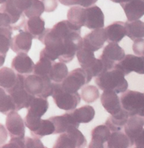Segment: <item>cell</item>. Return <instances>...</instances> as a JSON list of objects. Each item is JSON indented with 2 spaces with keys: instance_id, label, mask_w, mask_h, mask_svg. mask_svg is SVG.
<instances>
[{
  "instance_id": "obj_1",
  "label": "cell",
  "mask_w": 144,
  "mask_h": 148,
  "mask_svg": "<svg viewBox=\"0 0 144 148\" xmlns=\"http://www.w3.org/2000/svg\"><path fill=\"white\" fill-rule=\"evenodd\" d=\"M125 75L119 69H113L101 73L96 77L95 83L102 90L113 91L117 94L124 92L128 89V83Z\"/></svg>"
},
{
  "instance_id": "obj_2",
  "label": "cell",
  "mask_w": 144,
  "mask_h": 148,
  "mask_svg": "<svg viewBox=\"0 0 144 148\" xmlns=\"http://www.w3.org/2000/svg\"><path fill=\"white\" fill-rule=\"evenodd\" d=\"M25 87L27 91L35 97L47 98L53 92V84L48 76H25Z\"/></svg>"
},
{
  "instance_id": "obj_3",
  "label": "cell",
  "mask_w": 144,
  "mask_h": 148,
  "mask_svg": "<svg viewBox=\"0 0 144 148\" xmlns=\"http://www.w3.org/2000/svg\"><path fill=\"white\" fill-rule=\"evenodd\" d=\"M52 84L53 92L52 96L56 106L60 109L65 111H72L74 109L81 101L79 93L65 91L60 83H52Z\"/></svg>"
},
{
  "instance_id": "obj_4",
  "label": "cell",
  "mask_w": 144,
  "mask_h": 148,
  "mask_svg": "<svg viewBox=\"0 0 144 148\" xmlns=\"http://www.w3.org/2000/svg\"><path fill=\"white\" fill-rule=\"evenodd\" d=\"M121 102L129 116L135 115L144 116V93L128 90L121 96Z\"/></svg>"
},
{
  "instance_id": "obj_5",
  "label": "cell",
  "mask_w": 144,
  "mask_h": 148,
  "mask_svg": "<svg viewBox=\"0 0 144 148\" xmlns=\"http://www.w3.org/2000/svg\"><path fill=\"white\" fill-rule=\"evenodd\" d=\"M76 57L80 66L92 78L97 77L102 71V62L100 59L95 58L93 51L83 46L76 52Z\"/></svg>"
},
{
  "instance_id": "obj_6",
  "label": "cell",
  "mask_w": 144,
  "mask_h": 148,
  "mask_svg": "<svg viewBox=\"0 0 144 148\" xmlns=\"http://www.w3.org/2000/svg\"><path fill=\"white\" fill-rule=\"evenodd\" d=\"M86 145L87 140L83 133L77 128L73 127L60 135L53 148H84Z\"/></svg>"
},
{
  "instance_id": "obj_7",
  "label": "cell",
  "mask_w": 144,
  "mask_h": 148,
  "mask_svg": "<svg viewBox=\"0 0 144 148\" xmlns=\"http://www.w3.org/2000/svg\"><path fill=\"white\" fill-rule=\"evenodd\" d=\"M25 75L18 73V80L14 87L6 91L12 98L16 106V111L28 108L32 99L35 97L29 94L25 87Z\"/></svg>"
},
{
  "instance_id": "obj_8",
  "label": "cell",
  "mask_w": 144,
  "mask_h": 148,
  "mask_svg": "<svg viewBox=\"0 0 144 148\" xmlns=\"http://www.w3.org/2000/svg\"><path fill=\"white\" fill-rule=\"evenodd\" d=\"M92 79L84 69L78 68L71 71L61 84L65 91L76 92L83 85L89 83Z\"/></svg>"
},
{
  "instance_id": "obj_9",
  "label": "cell",
  "mask_w": 144,
  "mask_h": 148,
  "mask_svg": "<svg viewBox=\"0 0 144 148\" xmlns=\"http://www.w3.org/2000/svg\"><path fill=\"white\" fill-rule=\"evenodd\" d=\"M125 53L118 43L111 42L104 48L99 58L103 62L105 71L112 69L115 64L121 61L125 57Z\"/></svg>"
},
{
  "instance_id": "obj_10",
  "label": "cell",
  "mask_w": 144,
  "mask_h": 148,
  "mask_svg": "<svg viewBox=\"0 0 144 148\" xmlns=\"http://www.w3.org/2000/svg\"><path fill=\"white\" fill-rule=\"evenodd\" d=\"M114 67L122 72L125 76L132 71L144 74V56L127 55L121 61L116 63Z\"/></svg>"
},
{
  "instance_id": "obj_11",
  "label": "cell",
  "mask_w": 144,
  "mask_h": 148,
  "mask_svg": "<svg viewBox=\"0 0 144 148\" xmlns=\"http://www.w3.org/2000/svg\"><path fill=\"white\" fill-rule=\"evenodd\" d=\"M6 126L11 138H25V126L23 120L15 111H12L7 114Z\"/></svg>"
},
{
  "instance_id": "obj_12",
  "label": "cell",
  "mask_w": 144,
  "mask_h": 148,
  "mask_svg": "<svg viewBox=\"0 0 144 148\" xmlns=\"http://www.w3.org/2000/svg\"><path fill=\"white\" fill-rule=\"evenodd\" d=\"M107 41L105 29H95L83 38V47L94 52L101 49Z\"/></svg>"
},
{
  "instance_id": "obj_13",
  "label": "cell",
  "mask_w": 144,
  "mask_h": 148,
  "mask_svg": "<svg viewBox=\"0 0 144 148\" xmlns=\"http://www.w3.org/2000/svg\"><path fill=\"white\" fill-rule=\"evenodd\" d=\"M104 26V14L99 6L94 5L85 9L84 26L95 30Z\"/></svg>"
},
{
  "instance_id": "obj_14",
  "label": "cell",
  "mask_w": 144,
  "mask_h": 148,
  "mask_svg": "<svg viewBox=\"0 0 144 148\" xmlns=\"http://www.w3.org/2000/svg\"><path fill=\"white\" fill-rule=\"evenodd\" d=\"M19 33L12 38L11 49L17 54L28 53L31 48L33 37L27 31L19 30Z\"/></svg>"
},
{
  "instance_id": "obj_15",
  "label": "cell",
  "mask_w": 144,
  "mask_h": 148,
  "mask_svg": "<svg viewBox=\"0 0 144 148\" xmlns=\"http://www.w3.org/2000/svg\"><path fill=\"white\" fill-rule=\"evenodd\" d=\"M101 101L103 107L111 115L117 114L122 110L119 97L113 91H104L101 97Z\"/></svg>"
},
{
  "instance_id": "obj_16",
  "label": "cell",
  "mask_w": 144,
  "mask_h": 148,
  "mask_svg": "<svg viewBox=\"0 0 144 148\" xmlns=\"http://www.w3.org/2000/svg\"><path fill=\"white\" fill-rule=\"evenodd\" d=\"M111 134L110 130L106 125H100L96 127L92 131V139L88 147H107Z\"/></svg>"
},
{
  "instance_id": "obj_17",
  "label": "cell",
  "mask_w": 144,
  "mask_h": 148,
  "mask_svg": "<svg viewBox=\"0 0 144 148\" xmlns=\"http://www.w3.org/2000/svg\"><path fill=\"white\" fill-rule=\"evenodd\" d=\"M144 116L135 115L129 116L124 126L125 133L129 138L132 147L134 144V140L143 129Z\"/></svg>"
},
{
  "instance_id": "obj_18",
  "label": "cell",
  "mask_w": 144,
  "mask_h": 148,
  "mask_svg": "<svg viewBox=\"0 0 144 148\" xmlns=\"http://www.w3.org/2000/svg\"><path fill=\"white\" fill-rule=\"evenodd\" d=\"M50 120L55 126V131L54 134L64 133L70 128L74 127L78 128L80 123L76 122L70 112L65 113L62 115L52 116Z\"/></svg>"
},
{
  "instance_id": "obj_19",
  "label": "cell",
  "mask_w": 144,
  "mask_h": 148,
  "mask_svg": "<svg viewBox=\"0 0 144 148\" xmlns=\"http://www.w3.org/2000/svg\"><path fill=\"white\" fill-rule=\"evenodd\" d=\"M34 66L32 59L25 53L17 54L12 62V69L21 74H30L33 72Z\"/></svg>"
},
{
  "instance_id": "obj_20",
  "label": "cell",
  "mask_w": 144,
  "mask_h": 148,
  "mask_svg": "<svg viewBox=\"0 0 144 148\" xmlns=\"http://www.w3.org/2000/svg\"><path fill=\"white\" fill-rule=\"evenodd\" d=\"M120 5L129 22L139 20L144 15V0H132Z\"/></svg>"
},
{
  "instance_id": "obj_21",
  "label": "cell",
  "mask_w": 144,
  "mask_h": 148,
  "mask_svg": "<svg viewBox=\"0 0 144 148\" xmlns=\"http://www.w3.org/2000/svg\"><path fill=\"white\" fill-rule=\"evenodd\" d=\"M107 42L119 43L126 36V29L124 22L117 21L105 28Z\"/></svg>"
},
{
  "instance_id": "obj_22",
  "label": "cell",
  "mask_w": 144,
  "mask_h": 148,
  "mask_svg": "<svg viewBox=\"0 0 144 148\" xmlns=\"http://www.w3.org/2000/svg\"><path fill=\"white\" fill-rule=\"evenodd\" d=\"M49 103L47 98L34 97L28 108L27 116L41 118L48 111Z\"/></svg>"
},
{
  "instance_id": "obj_23",
  "label": "cell",
  "mask_w": 144,
  "mask_h": 148,
  "mask_svg": "<svg viewBox=\"0 0 144 148\" xmlns=\"http://www.w3.org/2000/svg\"><path fill=\"white\" fill-rule=\"evenodd\" d=\"M45 22L40 16L29 18L24 26L25 31L29 33L35 39H39L45 30Z\"/></svg>"
},
{
  "instance_id": "obj_24",
  "label": "cell",
  "mask_w": 144,
  "mask_h": 148,
  "mask_svg": "<svg viewBox=\"0 0 144 148\" xmlns=\"http://www.w3.org/2000/svg\"><path fill=\"white\" fill-rule=\"evenodd\" d=\"M129 117L128 112L123 108L119 114L110 116L105 124L111 132L121 131L127 123Z\"/></svg>"
},
{
  "instance_id": "obj_25",
  "label": "cell",
  "mask_w": 144,
  "mask_h": 148,
  "mask_svg": "<svg viewBox=\"0 0 144 148\" xmlns=\"http://www.w3.org/2000/svg\"><path fill=\"white\" fill-rule=\"evenodd\" d=\"M18 80V73L13 70L4 67L0 70V86L7 91L14 87Z\"/></svg>"
},
{
  "instance_id": "obj_26",
  "label": "cell",
  "mask_w": 144,
  "mask_h": 148,
  "mask_svg": "<svg viewBox=\"0 0 144 148\" xmlns=\"http://www.w3.org/2000/svg\"><path fill=\"white\" fill-rule=\"evenodd\" d=\"M70 112L76 122L80 124L91 122L95 115L94 108L89 105L84 106Z\"/></svg>"
},
{
  "instance_id": "obj_27",
  "label": "cell",
  "mask_w": 144,
  "mask_h": 148,
  "mask_svg": "<svg viewBox=\"0 0 144 148\" xmlns=\"http://www.w3.org/2000/svg\"><path fill=\"white\" fill-rule=\"evenodd\" d=\"M13 28L12 27H0L1 34V66L5 61L6 53L11 45Z\"/></svg>"
},
{
  "instance_id": "obj_28",
  "label": "cell",
  "mask_w": 144,
  "mask_h": 148,
  "mask_svg": "<svg viewBox=\"0 0 144 148\" xmlns=\"http://www.w3.org/2000/svg\"><path fill=\"white\" fill-rule=\"evenodd\" d=\"M131 141L125 133L121 131L113 132L111 134L107 148H126L132 147Z\"/></svg>"
},
{
  "instance_id": "obj_29",
  "label": "cell",
  "mask_w": 144,
  "mask_h": 148,
  "mask_svg": "<svg viewBox=\"0 0 144 148\" xmlns=\"http://www.w3.org/2000/svg\"><path fill=\"white\" fill-rule=\"evenodd\" d=\"M126 36L134 41L144 37V22L140 20L125 23Z\"/></svg>"
},
{
  "instance_id": "obj_30",
  "label": "cell",
  "mask_w": 144,
  "mask_h": 148,
  "mask_svg": "<svg viewBox=\"0 0 144 148\" xmlns=\"http://www.w3.org/2000/svg\"><path fill=\"white\" fill-rule=\"evenodd\" d=\"M85 9L79 6L71 7L67 13L68 21L75 26H84Z\"/></svg>"
},
{
  "instance_id": "obj_31",
  "label": "cell",
  "mask_w": 144,
  "mask_h": 148,
  "mask_svg": "<svg viewBox=\"0 0 144 148\" xmlns=\"http://www.w3.org/2000/svg\"><path fill=\"white\" fill-rule=\"evenodd\" d=\"M69 74L67 66L62 62H54L52 67L49 77L51 80L55 83H60L63 81Z\"/></svg>"
},
{
  "instance_id": "obj_32",
  "label": "cell",
  "mask_w": 144,
  "mask_h": 148,
  "mask_svg": "<svg viewBox=\"0 0 144 148\" xmlns=\"http://www.w3.org/2000/svg\"><path fill=\"white\" fill-rule=\"evenodd\" d=\"M55 131V126L50 120L41 119L39 127L36 131L30 134L33 137L39 139L45 136L54 134Z\"/></svg>"
},
{
  "instance_id": "obj_33",
  "label": "cell",
  "mask_w": 144,
  "mask_h": 148,
  "mask_svg": "<svg viewBox=\"0 0 144 148\" xmlns=\"http://www.w3.org/2000/svg\"><path fill=\"white\" fill-rule=\"evenodd\" d=\"M54 62V61H51L46 57H40L39 61L35 65L34 74L41 77H49L50 72Z\"/></svg>"
},
{
  "instance_id": "obj_34",
  "label": "cell",
  "mask_w": 144,
  "mask_h": 148,
  "mask_svg": "<svg viewBox=\"0 0 144 148\" xmlns=\"http://www.w3.org/2000/svg\"><path fill=\"white\" fill-rule=\"evenodd\" d=\"M16 106L10 94L7 95L5 90L1 88V112L7 115L12 111H16Z\"/></svg>"
},
{
  "instance_id": "obj_35",
  "label": "cell",
  "mask_w": 144,
  "mask_h": 148,
  "mask_svg": "<svg viewBox=\"0 0 144 148\" xmlns=\"http://www.w3.org/2000/svg\"><path fill=\"white\" fill-rule=\"evenodd\" d=\"M99 91L96 86L88 85L82 89L81 97L86 103L94 102L99 98Z\"/></svg>"
},
{
  "instance_id": "obj_36",
  "label": "cell",
  "mask_w": 144,
  "mask_h": 148,
  "mask_svg": "<svg viewBox=\"0 0 144 148\" xmlns=\"http://www.w3.org/2000/svg\"><path fill=\"white\" fill-rule=\"evenodd\" d=\"M45 11V6L40 0H32L30 7L24 12L25 15L30 18L34 16H40Z\"/></svg>"
},
{
  "instance_id": "obj_37",
  "label": "cell",
  "mask_w": 144,
  "mask_h": 148,
  "mask_svg": "<svg viewBox=\"0 0 144 148\" xmlns=\"http://www.w3.org/2000/svg\"><path fill=\"white\" fill-rule=\"evenodd\" d=\"M25 137L11 138L9 143L2 148H25Z\"/></svg>"
},
{
  "instance_id": "obj_38",
  "label": "cell",
  "mask_w": 144,
  "mask_h": 148,
  "mask_svg": "<svg viewBox=\"0 0 144 148\" xmlns=\"http://www.w3.org/2000/svg\"><path fill=\"white\" fill-rule=\"evenodd\" d=\"M25 148H45L43 143L39 138L28 137H25Z\"/></svg>"
},
{
  "instance_id": "obj_39",
  "label": "cell",
  "mask_w": 144,
  "mask_h": 148,
  "mask_svg": "<svg viewBox=\"0 0 144 148\" xmlns=\"http://www.w3.org/2000/svg\"><path fill=\"white\" fill-rule=\"evenodd\" d=\"M132 49L136 55L144 56V39L141 38L134 40Z\"/></svg>"
},
{
  "instance_id": "obj_40",
  "label": "cell",
  "mask_w": 144,
  "mask_h": 148,
  "mask_svg": "<svg viewBox=\"0 0 144 148\" xmlns=\"http://www.w3.org/2000/svg\"><path fill=\"white\" fill-rule=\"evenodd\" d=\"M45 6V11L47 12H51L56 10L58 7L57 0H41Z\"/></svg>"
},
{
  "instance_id": "obj_41",
  "label": "cell",
  "mask_w": 144,
  "mask_h": 148,
  "mask_svg": "<svg viewBox=\"0 0 144 148\" xmlns=\"http://www.w3.org/2000/svg\"><path fill=\"white\" fill-rule=\"evenodd\" d=\"M32 2V0H15L17 8L23 12L30 7Z\"/></svg>"
},
{
  "instance_id": "obj_42",
  "label": "cell",
  "mask_w": 144,
  "mask_h": 148,
  "mask_svg": "<svg viewBox=\"0 0 144 148\" xmlns=\"http://www.w3.org/2000/svg\"><path fill=\"white\" fill-rule=\"evenodd\" d=\"M136 147L144 148V129L134 140Z\"/></svg>"
},
{
  "instance_id": "obj_43",
  "label": "cell",
  "mask_w": 144,
  "mask_h": 148,
  "mask_svg": "<svg viewBox=\"0 0 144 148\" xmlns=\"http://www.w3.org/2000/svg\"><path fill=\"white\" fill-rule=\"evenodd\" d=\"M77 5H81L85 8H88L94 4L98 0H76Z\"/></svg>"
},
{
  "instance_id": "obj_44",
  "label": "cell",
  "mask_w": 144,
  "mask_h": 148,
  "mask_svg": "<svg viewBox=\"0 0 144 148\" xmlns=\"http://www.w3.org/2000/svg\"><path fill=\"white\" fill-rule=\"evenodd\" d=\"M61 4L66 6L77 5L76 0H59Z\"/></svg>"
},
{
  "instance_id": "obj_45",
  "label": "cell",
  "mask_w": 144,
  "mask_h": 148,
  "mask_svg": "<svg viewBox=\"0 0 144 148\" xmlns=\"http://www.w3.org/2000/svg\"><path fill=\"white\" fill-rule=\"evenodd\" d=\"M113 2L115 3H119L120 4H123V3H127L132 0H110Z\"/></svg>"
},
{
  "instance_id": "obj_46",
  "label": "cell",
  "mask_w": 144,
  "mask_h": 148,
  "mask_svg": "<svg viewBox=\"0 0 144 148\" xmlns=\"http://www.w3.org/2000/svg\"><path fill=\"white\" fill-rule=\"evenodd\" d=\"M8 1L9 0H0V3L1 4H3V3H5V2H6Z\"/></svg>"
}]
</instances>
